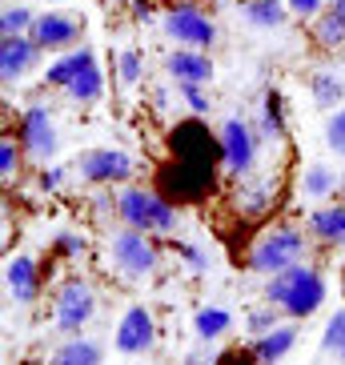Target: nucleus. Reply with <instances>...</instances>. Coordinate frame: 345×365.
<instances>
[{
    "label": "nucleus",
    "mask_w": 345,
    "mask_h": 365,
    "mask_svg": "<svg viewBox=\"0 0 345 365\" xmlns=\"http://www.w3.org/2000/svg\"><path fill=\"white\" fill-rule=\"evenodd\" d=\"M233 329V313L221 309V305H205V309L193 313V333L201 337V341H217L221 333Z\"/></svg>",
    "instance_id": "22"
},
{
    "label": "nucleus",
    "mask_w": 345,
    "mask_h": 365,
    "mask_svg": "<svg viewBox=\"0 0 345 365\" xmlns=\"http://www.w3.org/2000/svg\"><path fill=\"white\" fill-rule=\"evenodd\" d=\"M265 301H273V305H277L285 317H293V322L313 317L325 301V277L313 265L297 261V265L281 269V273H273V277L265 281Z\"/></svg>",
    "instance_id": "1"
},
{
    "label": "nucleus",
    "mask_w": 345,
    "mask_h": 365,
    "mask_svg": "<svg viewBox=\"0 0 345 365\" xmlns=\"http://www.w3.org/2000/svg\"><path fill=\"white\" fill-rule=\"evenodd\" d=\"M313 41L321 44L325 53L345 48V0H329L325 12L313 21Z\"/></svg>",
    "instance_id": "18"
},
{
    "label": "nucleus",
    "mask_w": 345,
    "mask_h": 365,
    "mask_svg": "<svg viewBox=\"0 0 345 365\" xmlns=\"http://www.w3.org/2000/svg\"><path fill=\"white\" fill-rule=\"evenodd\" d=\"M93 313H97V293L88 285L85 277H65L56 285L53 293V322L61 333H81L88 322H93Z\"/></svg>",
    "instance_id": "5"
},
{
    "label": "nucleus",
    "mask_w": 345,
    "mask_h": 365,
    "mask_svg": "<svg viewBox=\"0 0 345 365\" xmlns=\"http://www.w3.org/2000/svg\"><path fill=\"white\" fill-rule=\"evenodd\" d=\"M277 305H273V301H269V305H265V309H253V313H249V333H265V329H273V325H277Z\"/></svg>",
    "instance_id": "35"
},
{
    "label": "nucleus",
    "mask_w": 345,
    "mask_h": 365,
    "mask_svg": "<svg viewBox=\"0 0 345 365\" xmlns=\"http://www.w3.org/2000/svg\"><path fill=\"white\" fill-rule=\"evenodd\" d=\"M297 322H285V325H273V329H265V333H257V341H253V354H257V361L261 365H277L281 357L289 354L293 345H297Z\"/></svg>",
    "instance_id": "16"
},
{
    "label": "nucleus",
    "mask_w": 345,
    "mask_h": 365,
    "mask_svg": "<svg viewBox=\"0 0 345 365\" xmlns=\"http://www.w3.org/2000/svg\"><path fill=\"white\" fill-rule=\"evenodd\" d=\"M165 33L172 41L181 44V48H209L217 41V24L205 9H197V4H172L165 12Z\"/></svg>",
    "instance_id": "7"
},
{
    "label": "nucleus",
    "mask_w": 345,
    "mask_h": 365,
    "mask_svg": "<svg viewBox=\"0 0 345 365\" xmlns=\"http://www.w3.org/2000/svg\"><path fill=\"white\" fill-rule=\"evenodd\" d=\"M29 36L41 44V53H68L85 36V21L73 12H36Z\"/></svg>",
    "instance_id": "9"
},
{
    "label": "nucleus",
    "mask_w": 345,
    "mask_h": 365,
    "mask_svg": "<svg viewBox=\"0 0 345 365\" xmlns=\"http://www.w3.org/2000/svg\"><path fill=\"white\" fill-rule=\"evenodd\" d=\"M117 217L129 229H140V233H172L177 221H181L177 205L165 193H153V189H120Z\"/></svg>",
    "instance_id": "3"
},
{
    "label": "nucleus",
    "mask_w": 345,
    "mask_h": 365,
    "mask_svg": "<svg viewBox=\"0 0 345 365\" xmlns=\"http://www.w3.org/2000/svg\"><path fill=\"white\" fill-rule=\"evenodd\" d=\"M257 137L261 140H281V137H285V120H281V97H277V93H265V101H261Z\"/></svg>",
    "instance_id": "26"
},
{
    "label": "nucleus",
    "mask_w": 345,
    "mask_h": 365,
    "mask_svg": "<svg viewBox=\"0 0 345 365\" xmlns=\"http://www.w3.org/2000/svg\"><path fill=\"white\" fill-rule=\"evenodd\" d=\"M65 97L76 101V105H97V101L105 97V73H101L97 65H88L85 73H81L73 85L65 88Z\"/></svg>",
    "instance_id": "23"
},
{
    "label": "nucleus",
    "mask_w": 345,
    "mask_h": 365,
    "mask_svg": "<svg viewBox=\"0 0 345 365\" xmlns=\"http://www.w3.org/2000/svg\"><path fill=\"white\" fill-rule=\"evenodd\" d=\"M88 65H97V53L93 48H68V53H61L53 61V65L44 68V85H56V88H68L76 81V76L85 73Z\"/></svg>",
    "instance_id": "17"
},
{
    "label": "nucleus",
    "mask_w": 345,
    "mask_h": 365,
    "mask_svg": "<svg viewBox=\"0 0 345 365\" xmlns=\"http://www.w3.org/2000/svg\"><path fill=\"white\" fill-rule=\"evenodd\" d=\"M117 76H120V85H125V88L140 85V76H145V65H140V53L125 48V53L117 56Z\"/></svg>",
    "instance_id": "30"
},
{
    "label": "nucleus",
    "mask_w": 345,
    "mask_h": 365,
    "mask_svg": "<svg viewBox=\"0 0 345 365\" xmlns=\"http://www.w3.org/2000/svg\"><path fill=\"white\" fill-rule=\"evenodd\" d=\"M325 145H329V153L345 157V108L329 113V120H325Z\"/></svg>",
    "instance_id": "31"
},
{
    "label": "nucleus",
    "mask_w": 345,
    "mask_h": 365,
    "mask_svg": "<svg viewBox=\"0 0 345 365\" xmlns=\"http://www.w3.org/2000/svg\"><path fill=\"white\" fill-rule=\"evenodd\" d=\"M305 249H309V241H305L302 229L273 225V229H265V233L253 241L245 265H249V273L273 277V273H281V269H289V265H297V261H305Z\"/></svg>",
    "instance_id": "2"
},
{
    "label": "nucleus",
    "mask_w": 345,
    "mask_h": 365,
    "mask_svg": "<svg viewBox=\"0 0 345 365\" xmlns=\"http://www.w3.org/2000/svg\"><path fill=\"white\" fill-rule=\"evenodd\" d=\"M36 21V12L33 9H24V4H9V9L0 12V36H21L29 33Z\"/></svg>",
    "instance_id": "27"
},
{
    "label": "nucleus",
    "mask_w": 345,
    "mask_h": 365,
    "mask_svg": "<svg viewBox=\"0 0 345 365\" xmlns=\"http://www.w3.org/2000/svg\"><path fill=\"white\" fill-rule=\"evenodd\" d=\"M153 341H157V325H153V313L145 309V305H133V309H125V317H120L117 333H113V345H117V354H125V357L149 354Z\"/></svg>",
    "instance_id": "12"
},
{
    "label": "nucleus",
    "mask_w": 345,
    "mask_h": 365,
    "mask_svg": "<svg viewBox=\"0 0 345 365\" xmlns=\"http://www.w3.org/2000/svg\"><path fill=\"white\" fill-rule=\"evenodd\" d=\"M302 193L309 197V201H325V197L337 193V173L325 169V165H309V169L302 173Z\"/></svg>",
    "instance_id": "25"
},
{
    "label": "nucleus",
    "mask_w": 345,
    "mask_h": 365,
    "mask_svg": "<svg viewBox=\"0 0 345 365\" xmlns=\"http://www.w3.org/2000/svg\"><path fill=\"white\" fill-rule=\"evenodd\" d=\"M237 205H245V213H261L265 205H273V189H269V181H261V185H241Z\"/></svg>",
    "instance_id": "29"
},
{
    "label": "nucleus",
    "mask_w": 345,
    "mask_h": 365,
    "mask_svg": "<svg viewBox=\"0 0 345 365\" xmlns=\"http://www.w3.org/2000/svg\"><path fill=\"white\" fill-rule=\"evenodd\" d=\"M309 233L321 245H337L345 249V205H321L309 213Z\"/></svg>",
    "instance_id": "19"
},
{
    "label": "nucleus",
    "mask_w": 345,
    "mask_h": 365,
    "mask_svg": "<svg viewBox=\"0 0 345 365\" xmlns=\"http://www.w3.org/2000/svg\"><path fill=\"white\" fill-rule=\"evenodd\" d=\"M48 365H101V345L93 337H68L65 345H56L48 354Z\"/></svg>",
    "instance_id": "21"
},
{
    "label": "nucleus",
    "mask_w": 345,
    "mask_h": 365,
    "mask_svg": "<svg viewBox=\"0 0 345 365\" xmlns=\"http://www.w3.org/2000/svg\"><path fill=\"white\" fill-rule=\"evenodd\" d=\"M44 4H65V0H44Z\"/></svg>",
    "instance_id": "40"
},
{
    "label": "nucleus",
    "mask_w": 345,
    "mask_h": 365,
    "mask_svg": "<svg viewBox=\"0 0 345 365\" xmlns=\"http://www.w3.org/2000/svg\"><path fill=\"white\" fill-rule=\"evenodd\" d=\"M289 4V16H302V21H317L325 12V4L329 0H285Z\"/></svg>",
    "instance_id": "36"
},
{
    "label": "nucleus",
    "mask_w": 345,
    "mask_h": 365,
    "mask_svg": "<svg viewBox=\"0 0 345 365\" xmlns=\"http://www.w3.org/2000/svg\"><path fill=\"white\" fill-rule=\"evenodd\" d=\"M61 185H65V169H56V165H44V169H41V189H44V193H56Z\"/></svg>",
    "instance_id": "39"
},
{
    "label": "nucleus",
    "mask_w": 345,
    "mask_h": 365,
    "mask_svg": "<svg viewBox=\"0 0 345 365\" xmlns=\"http://www.w3.org/2000/svg\"><path fill=\"white\" fill-rule=\"evenodd\" d=\"M133 157L125 149H85L76 157V173L85 177L88 185H117L133 177Z\"/></svg>",
    "instance_id": "10"
},
{
    "label": "nucleus",
    "mask_w": 345,
    "mask_h": 365,
    "mask_svg": "<svg viewBox=\"0 0 345 365\" xmlns=\"http://www.w3.org/2000/svg\"><path fill=\"white\" fill-rule=\"evenodd\" d=\"M108 257H113V269L125 281H149L157 273V265H161V253L153 245V237L129 225L108 237Z\"/></svg>",
    "instance_id": "4"
},
{
    "label": "nucleus",
    "mask_w": 345,
    "mask_h": 365,
    "mask_svg": "<svg viewBox=\"0 0 345 365\" xmlns=\"http://www.w3.org/2000/svg\"><path fill=\"white\" fill-rule=\"evenodd\" d=\"M165 68H169L172 85H209L213 81V61L205 56V48H177V53H169Z\"/></svg>",
    "instance_id": "14"
},
{
    "label": "nucleus",
    "mask_w": 345,
    "mask_h": 365,
    "mask_svg": "<svg viewBox=\"0 0 345 365\" xmlns=\"http://www.w3.org/2000/svg\"><path fill=\"white\" fill-rule=\"evenodd\" d=\"M213 181H217V165L209 161H181L169 165L161 173V189L177 201H201L205 193H213Z\"/></svg>",
    "instance_id": "8"
},
{
    "label": "nucleus",
    "mask_w": 345,
    "mask_h": 365,
    "mask_svg": "<svg viewBox=\"0 0 345 365\" xmlns=\"http://www.w3.org/2000/svg\"><path fill=\"white\" fill-rule=\"evenodd\" d=\"M177 97L189 105L193 117H205L209 113V97H205V85H177Z\"/></svg>",
    "instance_id": "33"
},
{
    "label": "nucleus",
    "mask_w": 345,
    "mask_h": 365,
    "mask_svg": "<svg viewBox=\"0 0 345 365\" xmlns=\"http://www.w3.org/2000/svg\"><path fill=\"white\" fill-rule=\"evenodd\" d=\"M257 145H261V137L249 120L229 117L221 125V165H225V173H233L237 181H245L253 161H257Z\"/></svg>",
    "instance_id": "6"
},
{
    "label": "nucleus",
    "mask_w": 345,
    "mask_h": 365,
    "mask_svg": "<svg viewBox=\"0 0 345 365\" xmlns=\"http://www.w3.org/2000/svg\"><path fill=\"white\" fill-rule=\"evenodd\" d=\"M321 349L337 361H345V309H337L329 322H325V333H321Z\"/></svg>",
    "instance_id": "28"
},
{
    "label": "nucleus",
    "mask_w": 345,
    "mask_h": 365,
    "mask_svg": "<svg viewBox=\"0 0 345 365\" xmlns=\"http://www.w3.org/2000/svg\"><path fill=\"white\" fill-rule=\"evenodd\" d=\"M16 169H21V157H16V140L4 137V140H0V177H4V181H12V177H16Z\"/></svg>",
    "instance_id": "34"
},
{
    "label": "nucleus",
    "mask_w": 345,
    "mask_h": 365,
    "mask_svg": "<svg viewBox=\"0 0 345 365\" xmlns=\"http://www.w3.org/2000/svg\"><path fill=\"white\" fill-rule=\"evenodd\" d=\"M181 257L189 261L193 273H205V269H209V253H205V249H197V245H181Z\"/></svg>",
    "instance_id": "38"
},
{
    "label": "nucleus",
    "mask_w": 345,
    "mask_h": 365,
    "mask_svg": "<svg viewBox=\"0 0 345 365\" xmlns=\"http://www.w3.org/2000/svg\"><path fill=\"white\" fill-rule=\"evenodd\" d=\"M241 21L253 29H281L289 21V4L281 0H241Z\"/></svg>",
    "instance_id": "20"
},
{
    "label": "nucleus",
    "mask_w": 345,
    "mask_h": 365,
    "mask_svg": "<svg viewBox=\"0 0 345 365\" xmlns=\"http://www.w3.org/2000/svg\"><path fill=\"white\" fill-rule=\"evenodd\" d=\"M4 285H9V297L16 305H33L41 297V269L33 257H9L4 265Z\"/></svg>",
    "instance_id": "15"
},
{
    "label": "nucleus",
    "mask_w": 345,
    "mask_h": 365,
    "mask_svg": "<svg viewBox=\"0 0 345 365\" xmlns=\"http://www.w3.org/2000/svg\"><path fill=\"white\" fill-rule=\"evenodd\" d=\"M16 137H21L24 153L33 157V161H48L56 153V125H53V113L44 105H33L21 113V129H16Z\"/></svg>",
    "instance_id": "11"
},
{
    "label": "nucleus",
    "mask_w": 345,
    "mask_h": 365,
    "mask_svg": "<svg viewBox=\"0 0 345 365\" xmlns=\"http://www.w3.org/2000/svg\"><path fill=\"white\" fill-rule=\"evenodd\" d=\"M309 93H313V105L317 108H341V101H345V85L337 81L334 73H313L309 76Z\"/></svg>",
    "instance_id": "24"
},
{
    "label": "nucleus",
    "mask_w": 345,
    "mask_h": 365,
    "mask_svg": "<svg viewBox=\"0 0 345 365\" xmlns=\"http://www.w3.org/2000/svg\"><path fill=\"white\" fill-rule=\"evenodd\" d=\"M53 249L61 253V257H81L88 249V237H81V233H73V229H65V233H56L53 237Z\"/></svg>",
    "instance_id": "32"
},
{
    "label": "nucleus",
    "mask_w": 345,
    "mask_h": 365,
    "mask_svg": "<svg viewBox=\"0 0 345 365\" xmlns=\"http://www.w3.org/2000/svg\"><path fill=\"white\" fill-rule=\"evenodd\" d=\"M36 56H41V44L29 33L0 36V81H4V85H16V81L36 65Z\"/></svg>",
    "instance_id": "13"
},
{
    "label": "nucleus",
    "mask_w": 345,
    "mask_h": 365,
    "mask_svg": "<svg viewBox=\"0 0 345 365\" xmlns=\"http://www.w3.org/2000/svg\"><path fill=\"white\" fill-rule=\"evenodd\" d=\"M217 365H261V361H257V354H253V345H249V349H229V354H221Z\"/></svg>",
    "instance_id": "37"
}]
</instances>
